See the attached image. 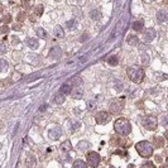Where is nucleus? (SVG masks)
Instances as JSON below:
<instances>
[{"label":"nucleus","instance_id":"obj_37","mask_svg":"<svg viewBox=\"0 0 168 168\" xmlns=\"http://www.w3.org/2000/svg\"><path fill=\"white\" fill-rule=\"evenodd\" d=\"M46 107H47V105H43L42 107H39V111H43V110H44Z\"/></svg>","mask_w":168,"mask_h":168},{"label":"nucleus","instance_id":"obj_32","mask_svg":"<svg viewBox=\"0 0 168 168\" xmlns=\"http://www.w3.org/2000/svg\"><path fill=\"white\" fill-rule=\"evenodd\" d=\"M73 23H75V20H69L67 23V28H71V27L73 25Z\"/></svg>","mask_w":168,"mask_h":168},{"label":"nucleus","instance_id":"obj_9","mask_svg":"<svg viewBox=\"0 0 168 168\" xmlns=\"http://www.w3.org/2000/svg\"><path fill=\"white\" fill-rule=\"evenodd\" d=\"M49 54H51V57H52V58H54V60H56V58H60V57H61L62 51H61V48H60V47H53V48L51 49V53H49Z\"/></svg>","mask_w":168,"mask_h":168},{"label":"nucleus","instance_id":"obj_30","mask_svg":"<svg viewBox=\"0 0 168 168\" xmlns=\"http://www.w3.org/2000/svg\"><path fill=\"white\" fill-rule=\"evenodd\" d=\"M148 62H149V57H147V56L144 54V56H143V63H145V65H147Z\"/></svg>","mask_w":168,"mask_h":168},{"label":"nucleus","instance_id":"obj_6","mask_svg":"<svg viewBox=\"0 0 168 168\" xmlns=\"http://www.w3.org/2000/svg\"><path fill=\"white\" fill-rule=\"evenodd\" d=\"M143 125H144L147 129L153 130V129H156V127H157V119L153 118V116H148V118H145V119L143 120Z\"/></svg>","mask_w":168,"mask_h":168},{"label":"nucleus","instance_id":"obj_12","mask_svg":"<svg viewBox=\"0 0 168 168\" xmlns=\"http://www.w3.org/2000/svg\"><path fill=\"white\" fill-rule=\"evenodd\" d=\"M71 95H72V97H73V99H81V97H82V95H83V92H82V90H81L80 87H78V89L76 87L75 90H72V91H71Z\"/></svg>","mask_w":168,"mask_h":168},{"label":"nucleus","instance_id":"obj_16","mask_svg":"<svg viewBox=\"0 0 168 168\" xmlns=\"http://www.w3.org/2000/svg\"><path fill=\"white\" fill-rule=\"evenodd\" d=\"M143 25H144V22L143 20H136L133 23V29L134 31H142L143 29Z\"/></svg>","mask_w":168,"mask_h":168},{"label":"nucleus","instance_id":"obj_5","mask_svg":"<svg viewBox=\"0 0 168 168\" xmlns=\"http://www.w3.org/2000/svg\"><path fill=\"white\" fill-rule=\"evenodd\" d=\"M96 123L97 124H106V123H109L110 121V119H111V115L107 113V111H99L97 114H96Z\"/></svg>","mask_w":168,"mask_h":168},{"label":"nucleus","instance_id":"obj_35","mask_svg":"<svg viewBox=\"0 0 168 168\" xmlns=\"http://www.w3.org/2000/svg\"><path fill=\"white\" fill-rule=\"evenodd\" d=\"M33 158H31V159H29V161H28V164H29V166H32V164H33Z\"/></svg>","mask_w":168,"mask_h":168},{"label":"nucleus","instance_id":"obj_24","mask_svg":"<svg viewBox=\"0 0 168 168\" xmlns=\"http://www.w3.org/2000/svg\"><path fill=\"white\" fill-rule=\"evenodd\" d=\"M154 144H156V147H158V148H161V147H163V139L161 138V136H156L154 138Z\"/></svg>","mask_w":168,"mask_h":168},{"label":"nucleus","instance_id":"obj_33","mask_svg":"<svg viewBox=\"0 0 168 168\" xmlns=\"http://www.w3.org/2000/svg\"><path fill=\"white\" fill-rule=\"evenodd\" d=\"M95 107V104L94 102H89V109H94Z\"/></svg>","mask_w":168,"mask_h":168},{"label":"nucleus","instance_id":"obj_11","mask_svg":"<svg viewBox=\"0 0 168 168\" xmlns=\"http://www.w3.org/2000/svg\"><path fill=\"white\" fill-rule=\"evenodd\" d=\"M60 91H61L62 95H65V94H69V92L72 91V83H71V82H68V83H63V85L61 86Z\"/></svg>","mask_w":168,"mask_h":168},{"label":"nucleus","instance_id":"obj_38","mask_svg":"<svg viewBox=\"0 0 168 168\" xmlns=\"http://www.w3.org/2000/svg\"><path fill=\"white\" fill-rule=\"evenodd\" d=\"M161 159H162L161 157H156V161H157V162H161Z\"/></svg>","mask_w":168,"mask_h":168},{"label":"nucleus","instance_id":"obj_20","mask_svg":"<svg viewBox=\"0 0 168 168\" xmlns=\"http://www.w3.org/2000/svg\"><path fill=\"white\" fill-rule=\"evenodd\" d=\"M54 102L56 104H58V105H61V104H63V101H65V95H62V94H58V95H56L54 96Z\"/></svg>","mask_w":168,"mask_h":168},{"label":"nucleus","instance_id":"obj_13","mask_svg":"<svg viewBox=\"0 0 168 168\" xmlns=\"http://www.w3.org/2000/svg\"><path fill=\"white\" fill-rule=\"evenodd\" d=\"M60 136H61V130H60V129H52V130L49 132V138L53 139V140L58 139Z\"/></svg>","mask_w":168,"mask_h":168},{"label":"nucleus","instance_id":"obj_25","mask_svg":"<svg viewBox=\"0 0 168 168\" xmlns=\"http://www.w3.org/2000/svg\"><path fill=\"white\" fill-rule=\"evenodd\" d=\"M100 17H101V13L99 11V10H96V9H95V10H92V11H91V18H92V19H99Z\"/></svg>","mask_w":168,"mask_h":168},{"label":"nucleus","instance_id":"obj_3","mask_svg":"<svg viewBox=\"0 0 168 168\" xmlns=\"http://www.w3.org/2000/svg\"><path fill=\"white\" fill-rule=\"evenodd\" d=\"M128 76H129V78L133 82L139 83L144 78V71L140 67H138V66H132L130 68H128Z\"/></svg>","mask_w":168,"mask_h":168},{"label":"nucleus","instance_id":"obj_36","mask_svg":"<svg viewBox=\"0 0 168 168\" xmlns=\"http://www.w3.org/2000/svg\"><path fill=\"white\" fill-rule=\"evenodd\" d=\"M40 14H42V6L38 8V15H40Z\"/></svg>","mask_w":168,"mask_h":168},{"label":"nucleus","instance_id":"obj_21","mask_svg":"<svg viewBox=\"0 0 168 168\" xmlns=\"http://www.w3.org/2000/svg\"><path fill=\"white\" fill-rule=\"evenodd\" d=\"M138 42H139V39H138V37H136V35H132V37H129V38H128V43H129L130 46H136V44H138Z\"/></svg>","mask_w":168,"mask_h":168},{"label":"nucleus","instance_id":"obj_4","mask_svg":"<svg viewBox=\"0 0 168 168\" xmlns=\"http://www.w3.org/2000/svg\"><path fill=\"white\" fill-rule=\"evenodd\" d=\"M86 157H87V163H89L90 167L96 168L99 166V163H100V156L96 152H90Z\"/></svg>","mask_w":168,"mask_h":168},{"label":"nucleus","instance_id":"obj_31","mask_svg":"<svg viewBox=\"0 0 168 168\" xmlns=\"http://www.w3.org/2000/svg\"><path fill=\"white\" fill-rule=\"evenodd\" d=\"M0 31H1L3 33H8V31H9V28H8V27H3V28H1Z\"/></svg>","mask_w":168,"mask_h":168},{"label":"nucleus","instance_id":"obj_15","mask_svg":"<svg viewBox=\"0 0 168 168\" xmlns=\"http://www.w3.org/2000/svg\"><path fill=\"white\" fill-rule=\"evenodd\" d=\"M35 33H37V35H38L39 38H43V39H46V38L48 37V33H47V31H44L43 28H37Z\"/></svg>","mask_w":168,"mask_h":168},{"label":"nucleus","instance_id":"obj_17","mask_svg":"<svg viewBox=\"0 0 168 168\" xmlns=\"http://www.w3.org/2000/svg\"><path fill=\"white\" fill-rule=\"evenodd\" d=\"M72 168H87V164H86L83 161H81V159H77V161L73 163Z\"/></svg>","mask_w":168,"mask_h":168},{"label":"nucleus","instance_id":"obj_29","mask_svg":"<svg viewBox=\"0 0 168 168\" xmlns=\"http://www.w3.org/2000/svg\"><path fill=\"white\" fill-rule=\"evenodd\" d=\"M4 23H10V15H5L4 17Z\"/></svg>","mask_w":168,"mask_h":168},{"label":"nucleus","instance_id":"obj_2","mask_svg":"<svg viewBox=\"0 0 168 168\" xmlns=\"http://www.w3.org/2000/svg\"><path fill=\"white\" fill-rule=\"evenodd\" d=\"M135 149H136V152L139 153V156L143 157V158H149V157L153 154V147H152L148 142H145V140L138 143V144L135 145Z\"/></svg>","mask_w":168,"mask_h":168},{"label":"nucleus","instance_id":"obj_1","mask_svg":"<svg viewBox=\"0 0 168 168\" xmlns=\"http://www.w3.org/2000/svg\"><path fill=\"white\" fill-rule=\"evenodd\" d=\"M114 128H115V132L118 134L123 135V136L130 134V132H132V124H130V121H128L125 119L116 120L115 124H114Z\"/></svg>","mask_w":168,"mask_h":168},{"label":"nucleus","instance_id":"obj_18","mask_svg":"<svg viewBox=\"0 0 168 168\" xmlns=\"http://www.w3.org/2000/svg\"><path fill=\"white\" fill-rule=\"evenodd\" d=\"M71 149H72V145H71L69 142H63V143L61 144V150H62V152H69Z\"/></svg>","mask_w":168,"mask_h":168},{"label":"nucleus","instance_id":"obj_22","mask_svg":"<svg viewBox=\"0 0 168 168\" xmlns=\"http://www.w3.org/2000/svg\"><path fill=\"white\" fill-rule=\"evenodd\" d=\"M107 63H109V65H111V66H116V65L119 63V60H118V57H116V56H111V57L107 60Z\"/></svg>","mask_w":168,"mask_h":168},{"label":"nucleus","instance_id":"obj_26","mask_svg":"<svg viewBox=\"0 0 168 168\" xmlns=\"http://www.w3.org/2000/svg\"><path fill=\"white\" fill-rule=\"evenodd\" d=\"M89 147H90V144H89L87 142H83V143H81V144H78V148H80V149H85V148L87 149Z\"/></svg>","mask_w":168,"mask_h":168},{"label":"nucleus","instance_id":"obj_23","mask_svg":"<svg viewBox=\"0 0 168 168\" xmlns=\"http://www.w3.org/2000/svg\"><path fill=\"white\" fill-rule=\"evenodd\" d=\"M8 69V62L5 60H0V72H5Z\"/></svg>","mask_w":168,"mask_h":168},{"label":"nucleus","instance_id":"obj_7","mask_svg":"<svg viewBox=\"0 0 168 168\" xmlns=\"http://www.w3.org/2000/svg\"><path fill=\"white\" fill-rule=\"evenodd\" d=\"M124 107V101L123 100H114L110 104V110L113 113H120Z\"/></svg>","mask_w":168,"mask_h":168},{"label":"nucleus","instance_id":"obj_10","mask_svg":"<svg viewBox=\"0 0 168 168\" xmlns=\"http://www.w3.org/2000/svg\"><path fill=\"white\" fill-rule=\"evenodd\" d=\"M168 18V14L166 10H159L158 11V14H157V19H158V22L159 23H164L166 20H167Z\"/></svg>","mask_w":168,"mask_h":168},{"label":"nucleus","instance_id":"obj_14","mask_svg":"<svg viewBox=\"0 0 168 168\" xmlns=\"http://www.w3.org/2000/svg\"><path fill=\"white\" fill-rule=\"evenodd\" d=\"M53 34H54L56 37H58V38H63V37H65V32L62 31V28H61L60 25H57V27L54 28V31H53Z\"/></svg>","mask_w":168,"mask_h":168},{"label":"nucleus","instance_id":"obj_19","mask_svg":"<svg viewBox=\"0 0 168 168\" xmlns=\"http://www.w3.org/2000/svg\"><path fill=\"white\" fill-rule=\"evenodd\" d=\"M27 43L31 48H38V40L34 39V38H28L27 39Z\"/></svg>","mask_w":168,"mask_h":168},{"label":"nucleus","instance_id":"obj_28","mask_svg":"<svg viewBox=\"0 0 168 168\" xmlns=\"http://www.w3.org/2000/svg\"><path fill=\"white\" fill-rule=\"evenodd\" d=\"M142 168H156V167H154V164H153L152 162H147L145 164L142 166Z\"/></svg>","mask_w":168,"mask_h":168},{"label":"nucleus","instance_id":"obj_34","mask_svg":"<svg viewBox=\"0 0 168 168\" xmlns=\"http://www.w3.org/2000/svg\"><path fill=\"white\" fill-rule=\"evenodd\" d=\"M80 127V123H75L73 124V129H76V128H78Z\"/></svg>","mask_w":168,"mask_h":168},{"label":"nucleus","instance_id":"obj_27","mask_svg":"<svg viewBox=\"0 0 168 168\" xmlns=\"http://www.w3.org/2000/svg\"><path fill=\"white\" fill-rule=\"evenodd\" d=\"M5 52H6V47L4 46L3 42H0V54H3V53H5Z\"/></svg>","mask_w":168,"mask_h":168},{"label":"nucleus","instance_id":"obj_8","mask_svg":"<svg viewBox=\"0 0 168 168\" xmlns=\"http://www.w3.org/2000/svg\"><path fill=\"white\" fill-rule=\"evenodd\" d=\"M156 35H157L156 31L153 28H149V29H147L144 32V39H145V42H152L156 38Z\"/></svg>","mask_w":168,"mask_h":168}]
</instances>
